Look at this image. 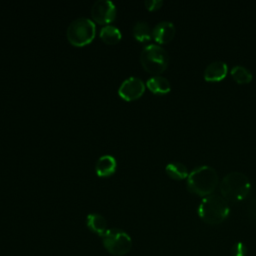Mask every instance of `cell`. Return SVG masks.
<instances>
[{"mask_svg":"<svg viewBox=\"0 0 256 256\" xmlns=\"http://www.w3.org/2000/svg\"><path fill=\"white\" fill-rule=\"evenodd\" d=\"M218 185V174L209 165H201L194 168L187 177V188L190 192L199 196H208L213 193Z\"/></svg>","mask_w":256,"mask_h":256,"instance_id":"1","label":"cell"},{"mask_svg":"<svg viewBox=\"0 0 256 256\" xmlns=\"http://www.w3.org/2000/svg\"><path fill=\"white\" fill-rule=\"evenodd\" d=\"M251 189L249 178L240 171H232L220 183L221 196L226 201L238 202L247 197Z\"/></svg>","mask_w":256,"mask_h":256,"instance_id":"2","label":"cell"},{"mask_svg":"<svg viewBox=\"0 0 256 256\" xmlns=\"http://www.w3.org/2000/svg\"><path fill=\"white\" fill-rule=\"evenodd\" d=\"M228 202L218 194L203 197L198 206V215L206 223L216 225L223 222L229 215Z\"/></svg>","mask_w":256,"mask_h":256,"instance_id":"3","label":"cell"},{"mask_svg":"<svg viewBox=\"0 0 256 256\" xmlns=\"http://www.w3.org/2000/svg\"><path fill=\"white\" fill-rule=\"evenodd\" d=\"M140 62L147 72L159 75L167 68L169 56L167 51L160 45L148 44L140 53Z\"/></svg>","mask_w":256,"mask_h":256,"instance_id":"4","label":"cell"},{"mask_svg":"<svg viewBox=\"0 0 256 256\" xmlns=\"http://www.w3.org/2000/svg\"><path fill=\"white\" fill-rule=\"evenodd\" d=\"M96 25L92 19L78 17L68 26L66 36L68 41L74 46H84L89 44L95 37Z\"/></svg>","mask_w":256,"mask_h":256,"instance_id":"5","label":"cell"},{"mask_svg":"<svg viewBox=\"0 0 256 256\" xmlns=\"http://www.w3.org/2000/svg\"><path fill=\"white\" fill-rule=\"evenodd\" d=\"M102 243L107 252L115 256L127 254L132 247L131 237L119 228L108 229L102 236Z\"/></svg>","mask_w":256,"mask_h":256,"instance_id":"6","label":"cell"},{"mask_svg":"<svg viewBox=\"0 0 256 256\" xmlns=\"http://www.w3.org/2000/svg\"><path fill=\"white\" fill-rule=\"evenodd\" d=\"M116 13V6L110 0H97L91 8L92 18L100 24L108 25L111 23L115 19Z\"/></svg>","mask_w":256,"mask_h":256,"instance_id":"7","label":"cell"},{"mask_svg":"<svg viewBox=\"0 0 256 256\" xmlns=\"http://www.w3.org/2000/svg\"><path fill=\"white\" fill-rule=\"evenodd\" d=\"M145 91V84L139 77L130 76L126 78L118 88V94L121 98L132 101L142 96Z\"/></svg>","mask_w":256,"mask_h":256,"instance_id":"8","label":"cell"},{"mask_svg":"<svg viewBox=\"0 0 256 256\" xmlns=\"http://www.w3.org/2000/svg\"><path fill=\"white\" fill-rule=\"evenodd\" d=\"M176 33L174 24L171 21H160L152 29V38L160 44L170 42Z\"/></svg>","mask_w":256,"mask_h":256,"instance_id":"9","label":"cell"},{"mask_svg":"<svg viewBox=\"0 0 256 256\" xmlns=\"http://www.w3.org/2000/svg\"><path fill=\"white\" fill-rule=\"evenodd\" d=\"M228 72L227 63L222 60H215L208 64L203 72V77L206 81L215 82L222 80Z\"/></svg>","mask_w":256,"mask_h":256,"instance_id":"10","label":"cell"},{"mask_svg":"<svg viewBox=\"0 0 256 256\" xmlns=\"http://www.w3.org/2000/svg\"><path fill=\"white\" fill-rule=\"evenodd\" d=\"M116 168H117V161L112 155H109V154L100 156L95 165L96 174L100 177L111 176L112 174L115 173Z\"/></svg>","mask_w":256,"mask_h":256,"instance_id":"11","label":"cell"},{"mask_svg":"<svg viewBox=\"0 0 256 256\" xmlns=\"http://www.w3.org/2000/svg\"><path fill=\"white\" fill-rule=\"evenodd\" d=\"M86 225L90 231L101 237L108 230L106 219L101 214L98 213L88 214L86 218Z\"/></svg>","mask_w":256,"mask_h":256,"instance_id":"12","label":"cell"},{"mask_svg":"<svg viewBox=\"0 0 256 256\" xmlns=\"http://www.w3.org/2000/svg\"><path fill=\"white\" fill-rule=\"evenodd\" d=\"M146 86L155 94H166L171 90L169 80L161 75H153L150 77L146 82Z\"/></svg>","mask_w":256,"mask_h":256,"instance_id":"13","label":"cell"},{"mask_svg":"<svg viewBox=\"0 0 256 256\" xmlns=\"http://www.w3.org/2000/svg\"><path fill=\"white\" fill-rule=\"evenodd\" d=\"M134 38L139 42H148L152 38V29L146 21H137L132 29Z\"/></svg>","mask_w":256,"mask_h":256,"instance_id":"14","label":"cell"},{"mask_svg":"<svg viewBox=\"0 0 256 256\" xmlns=\"http://www.w3.org/2000/svg\"><path fill=\"white\" fill-rule=\"evenodd\" d=\"M100 38L107 44L113 45L118 43L121 40V32L119 30V28H117L114 25H104L99 33Z\"/></svg>","mask_w":256,"mask_h":256,"instance_id":"15","label":"cell"},{"mask_svg":"<svg viewBox=\"0 0 256 256\" xmlns=\"http://www.w3.org/2000/svg\"><path fill=\"white\" fill-rule=\"evenodd\" d=\"M165 171L170 178L175 179V180L185 179L189 175L187 167L183 163L178 162V161L168 163L165 167Z\"/></svg>","mask_w":256,"mask_h":256,"instance_id":"16","label":"cell"},{"mask_svg":"<svg viewBox=\"0 0 256 256\" xmlns=\"http://www.w3.org/2000/svg\"><path fill=\"white\" fill-rule=\"evenodd\" d=\"M230 74H231L232 78L240 84L249 83L253 78V75H252L251 71L243 65L233 66L230 70Z\"/></svg>","mask_w":256,"mask_h":256,"instance_id":"17","label":"cell"},{"mask_svg":"<svg viewBox=\"0 0 256 256\" xmlns=\"http://www.w3.org/2000/svg\"><path fill=\"white\" fill-rule=\"evenodd\" d=\"M144 4L148 10L154 11L161 8V6L163 5V1L162 0H145Z\"/></svg>","mask_w":256,"mask_h":256,"instance_id":"18","label":"cell"},{"mask_svg":"<svg viewBox=\"0 0 256 256\" xmlns=\"http://www.w3.org/2000/svg\"><path fill=\"white\" fill-rule=\"evenodd\" d=\"M232 255L233 256H246V248L243 245V243L239 242L233 246Z\"/></svg>","mask_w":256,"mask_h":256,"instance_id":"19","label":"cell"},{"mask_svg":"<svg viewBox=\"0 0 256 256\" xmlns=\"http://www.w3.org/2000/svg\"><path fill=\"white\" fill-rule=\"evenodd\" d=\"M248 215L256 221V198H252L247 204Z\"/></svg>","mask_w":256,"mask_h":256,"instance_id":"20","label":"cell"}]
</instances>
